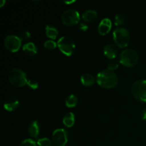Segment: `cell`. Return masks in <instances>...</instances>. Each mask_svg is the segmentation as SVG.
Here are the masks:
<instances>
[{"instance_id":"obj_23","label":"cell","mask_w":146,"mask_h":146,"mask_svg":"<svg viewBox=\"0 0 146 146\" xmlns=\"http://www.w3.org/2000/svg\"><path fill=\"white\" fill-rule=\"evenodd\" d=\"M118 66H119V63H118V61L113 59L108 63V66H107V69L113 71L114 70L117 69Z\"/></svg>"},{"instance_id":"obj_8","label":"cell","mask_w":146,"mask_h":146,"mask_svg":"<svg viewBox=\"0 0 146 146\" xmlns=\"http://www.w3.org/2000/svg\"><path fill=\"white\" fill-rule=\"evenodd\" d=\"M21 40L16 35H8L4 41V45L9 51L12 53L17 52L21 46Z\"/></svg>"},{"instance_id":"obj_5","label":"cell","mask_w":146,"mask_h":146,"mask_svg":"<svg viewBox=\"0 0 146 146\" xmlns=\"http://www.w3.org/2000/svg\"><path fill=\"white\" fill-rule=\"evenodd\" d=\"M131 91L135 99L141 102H146V80L140 79L135 81Z\"/></svg>"},{"instance_id":"obj_27","label":"cell","mask_w":146,"mask_h":146,"mask_svg":"<svg viewBox=\"0 0 146 146\" xmlns=\"http://www.w3.org/2000/svg\"><path fill=\"white\" fill-rule=\"evenodd\" d=\"M78 28L81 31H86L88 29V26L87 24H84V23H79V24H78Z\"/></svg>"},{"instance_id":"obj_19","label":"cell","mask_w":146,"mask_h":146,"mask_svg":"<svg viewBox=\"0 0 146 146\" xmlns=\"http://www.w3.org/2000/svg\"><path fill=\"white\" fill-rule=\"evenodd\" d=\"M78 98L74 94H71L66 98L65 104L68 108H74L77 105Z\"/></svg>"},{"instance_id":"obj_22","label":"cell","mask_w":146,"mask_h":146,"mask_svg":"<svg viewBox=\"0 0 146 146\" xmlns=\"http://www.w3.org/2000/svg\"><path fill=\"white\" fill-rule=\"evenodd\" d=\"M125 21V17L123 14H118L115 16L114 18V23H115V26H121L124 24Z\"/></svg>"},{"instance_id":"obj_10","label":"cell","mask_w":146,"mask_h":146,"mask_svg":"<svg viewBox=\"0 0 146 146\" xmlns=\"http://www.w3.org/2000/svg\"><path fill=\"white\" fill-rule=\"evenodd\" d=\"M112 27V22L110 19L105 18L102 19L98 24V31L101 35L105 36L111 31Z\"/></svg>"},{"instance_id":"obj_9","label":"cell","mask_w":146,"mask_h":146,"mask_svg":"<svg viewBox=\"0 0 146 146\" xmlns=\"http://www.w3.org/2000/svg\"><path fill=\"white\" fill-rule=\"evenodd\" d=\"M51 141L54 146H66L68 142V133L64 128L56 129L52 133Z\"/></svg>"},{"instance_id":"obj_13","label":"cell","mask_w":146,"mask_h":146,"mask_svg":"<svg viewBox=\"0 0 146 146\" xmlns=\"http://www.w3.org/2000/svg\"><path fill=\"white\" fill-rule=\"evenodd\" d=\"M40 125L37 121H34L29 124L28 127V133L31 137L37 138L39 135Z\"/></svg>"},{"instance_id":"obj_3","label":"cell","mask_w":146,"mask_h":146,"mask_svg":"<svg viewBox=\"0 0 146 146\" xmlns=\"http://www.w3.org/2000/svg\"><path fill=\"white\" fill-rule=\"evenodd\" d=\"M120 63L126 67L135 66L138 62V54L132 48L123 50L120 54Z\"/></svg>"},{"instance_id":"obj_18","label":"cell","mask_w":146,"mask_h":146,"mask_svg":"<svg viewBox=\"0 0 146 146\" xmlns=\"http://www.w3.org/2000/svg\"><path fill=\"white\" fill-rule=\"evenodd\" d=\"M63 123L68 128H71L75 123V115L72 112H68L63 118Z\"/></svg>"},{"instance_id":"obj_14","label":"cell","mask_w":146,"mask_h":146,"mask_svg":"<svg viewBox=\"0 0 146 146\" xmlns=\"http://www.w3.org/2000/svg\"><path fill=\"white\" fill-rule=\"evenodd\" d=\"M22 50L27 55L30 56L36 55L38 51L36 46L33 42H28L24 44L22 47Z\"/></svg>"},{"instance_id":"obj_12","label":"cell","mask_w":146,"mask_h":146,"mask_svg":"<svg viewBox=\"0 0 146 146\" xmlns=\"http://www.w3.org/2000/svg\"><path fill=\"white\" fill-rule=\"evenodd\" d=\"M19 107V102L15 98H9L4 104V109L8 111H14Z\"/></svg>"},{"instance_id":"obj_25","label":"cell","mask_w":146,"mask_h":146,"mask_svg":"<svg viewBox=\"0 0 146 146\" xmlns=\"http://www.w3.org/2000/svg\"><path fill=\"white\" fill-rule=\"evenodd\" d=\"M27 85L31 88V89H36L38 86V83L36 80L35 79H29L28 82H27Z\"/></svg>"},{"instance_id":"obj_16","label":"cell","mask_w":146,"mask_h":146,"mask_svg":"<svg viewBox=\"0 0 146 146\" xmlns=\"http://www.w3.org/2000/svg\"><path fill=\"white\" fill-rule=\"evenodd\" d=\"M46 34L51 39H56L58 35V31L52 24H47L46 26Z\"/></svg>"},{"instance_id":"obj_28","label":"cell","mask_w":146,"mask_h":146,"mask_svg":"<svg viewBox=\"0 0 146 146\" xmlns=\"http://www.w3.org/2000/svg\"><path fill=\"white\" fill-rule=\"evenodd\" d=\"M141 119L146 121V108H144V109L141 111Z\"/></svg>"},{"instance_id":"obj_17","label":"cell","mask_w":146,"mask_h":146,"mask_svg":"<svg viewBox=\"0 0 146 146\" xmlns=\"http://www.w3.org/2000/svg\"><path fill=\"white\" fill-rule=\"evenodd\" d=\"M81 81L84 86L90 87L94 85V84H95V78H94V77L91 74L86 73V74H84L81 76Z\"/></svg>"},{"instance_id":"obj_1","label":"cell","mask_w":146,"mask_h":146,"mask_svg":"<svg viewBox=\"0 0 146 146\" xmlns=\"http://www.w3.org/2000/svg\"><path fill=\"white\" fill-rule=\"evenodd\" d=\"M97 83L101 87L104 88H112L118 84V76L112 71L108 69L100 71L97 75Z\"/></svg>"},{"instance_id":"obj_15","label":"cell","mask_w":146,"mask_h":146,"mask_svg":"<svg viewBox=\"0 0 146 146\" xmlns=\"http://www.w3.org/2000/svg\"><path fill=\"white\" fill-rule=\"evenodd\" d=\"M98 17L97 11L94 9H88L86 10L82 14V18L86 22H92L96 19Z\"/></svg>"},{"instance_id":"obj_4","label":"cell","mask_w":146,"mask_h":146,"mask_svg":"<svg viewBox=\"0 0 146 146\" xmlns=\"http://www.w3.org/2000/svg\"><path fill=\"white\" fill-rule=\"evenodd\" d=\"M113 36L115 44L119 48H125L129 44L131 36L126 29L122 27L115 29L113 32Z\"/></svg>"},{"instance_id":"obj_21","label":"cell","mask_w":146,"mask_h":146,"mask_svg":"<svg viewBox=\"0 0 146 146\" xmlns=\"http://www.w3.org/2000/svg\"><path fill=\"white\" fill-rule=\"evenodd\" d=\"M37 145L38 146H52V141L48 138H44L37 141Z\"/></svg>"},{"instance_id":"obj_29","label":"cell","mask_w":146,"mask_h":146,"mask_svg":"<svg viewBox=\"0 0 146 146\" xmlns=\"http://www.w3.org/2000/svg\"><path fill=\"white\" fill-rule=\"evenodd\" d=\"M64 2L65 3V4H72V3H74V2H75V1H74V0H73V1H64Z\"/></svg>"},{"instance_id":"obj_20","label":"cell","mask_w":146,"mask_h":146,"mask_svg":"<svg viewBox=\"0 0 146 146\" xmlns=\"http://www.w3.org/2000/svg\"><path fill=\"white\" fill-rule=\"evenodd\" d=\"M57 46V44L54 40H47L44 42V47L48 51H53Z\"/></svg>"},{"instance_id":"obj_24","label":"cell","mask_w":146,"mask_h":146,"mask_svg":"<svg viewBox=\"0 0 146 146\" xmlns=\"http://www.w3.org/2000/svg\"><path fill=\"white\" fill-rule=\"evenodd\" d=\"M36 144L37 143L35 141L28 138V139H25L24 141H23L20 143L19 146H36Z\"/></svg>"},{"instance_id":"obj_26","label":"cell","mask_w":146,"mask_h":146,"mask_svg":"<svg viewBox=\"0 0 146 146\" xmlns=\"http://www.w3.org/2000/svg\"><path fill=\"white\" fill-rule=\"evenodd\" d=\"M30 37H31V34H30L29 31H25L23 33H21L19 38H21V41H27L28 39H29Z\"/></svg>"},{"instance_id":"obj_6","label":"cell","mask_w":146,"mask_h":146,"mask_svg":"<svg viewBox=\"0 0 146 146\" xmlns=\"http://www.w3.org/2000/svg\"><path fill=\"white\" fill-rule=\"evenodd\" d=\"M57 46L60 51L66 56L72 55L75 51V43L74 40L69 36H64L61 37L57 42Z\"/></svg>"},{"instance_id":"obj_7","label":"cell","mask_w":146,"mask_h":146,"mask_svg":"<svg viewBox=\"0 0 146 146\" xmlns=\"http://www.w3.org/2000/svg\"><path fill=\"white\" fill-rule=\"evenodd\" d=\"M80 19L79 13L73 9L66 10L61 15V21L66 26H74L79 24Z\"/></svg>"},{"instance_id":"obj_30","label":"cell","mask_w":146,"mask_h":146,"mask_svg":"<svg viewBox=\"0 0 146 146\" xmlns=\"http://www.w3.org/2000/svg\"><path fill=\"white\" fill-rule=\"evenodd\" d=\"M6 3V1H4V0H2V1H1V3H0V7H2L3 6H4V4Z\"/></svg>"},{"instance_id":"obj_2","label":"cell","mask_w":146,"mask_h":146,"mask_svg":"<svg viewBox=\"0 0 146 146\" xmlns=\"http://www.w3.org/2000/svg\"><path fill=\"white\" fill-rule=\"evenodd\" d=\"M8 79L11 85L19 88L24 86L28 82L26 73L19 68H14L10 70L8 74Z\"/></svg>"},{"instance_id":"obj_11","label":"cell","mask_w":146,"mask_h":146,"mask_svg":"<svg viewBox=\"0 0 146 146\" xmlns=\"http://www.w3.org/2000/svg\"><path fill=\"white\" fill-rule=\"evenodd\" d=\"M104 53L107 58L113 60L118 56V51L116 46L113 44H107L104 46Z\"/></svg>"}]
</instances>
